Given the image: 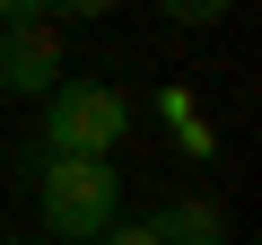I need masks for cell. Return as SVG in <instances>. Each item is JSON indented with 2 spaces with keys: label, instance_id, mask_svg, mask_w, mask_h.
<instances>
[{
  "label": "cell",
  "instance_id": "obj_1",
  "mask_svg": "<svg viewBox=\"0 0 262 245\" xmlns=\"http://www.w3.org/2000/svg\"><path fill=\"white\" fill-rule=\"evenodd\" d=\"M35 210H44V245H96L122 219V167L114 158H44Z\"/></svg>",
  "mask_w": 262,
  "mask_h": 245
},
{
  "label": "cell",
  "instance_id": "obj_2",
  "mask_svg": "<svg viewBox=\"0 0 262 245\" xmlns=\"http://www.w3.org/2000/svg\"><path fill=\"white\" fill-rule=\"evenodd\" d=\"M131 140V96L105 79H61L44 96V158H114Z\"/></svg>",
  "mask_w": 262,
  "mask_h": 245
},
{
  "label": "cell",
  "instance_id": "obj_3",
  "mask_svg": "<svg viewBox=\"0 0 262 245\" xmlns=\"http://www.w3.org/2000/svg\"><path fill=\"white\" fill-rule=\"evenodd\" d=\"M70 79V44L53 27V9H35V0H0V96H53Z\"/></svg>",
  "mask_w": 262,
  "mask_h": 245
},
{
  "label": "cell",
  "instance_id": "obj_4",
  "mask_svg": "<svg viewBox=\"0 0 262 245\" xmlns=\"http://www.w3.org/2000/svg\"><path fill=\"white\" fill-rule=\"evenodd\" d=\"M149 228H158V245H227V228H219V210H210L201 193H184V201H166V210H158Z\"/></svg>",
  "mask_w": 262,
  "mask_h": 245
},
{
  "label": "cell",
  "instance_id": "obj_5",
  "mask_svg": "<svg viewBox=\"0 0 262 245\" xmlns=\"http://www.w3.org/2000/svg\"><path fill=\"white\" fill-rule=\"evenodd\" d=\"M96 245H158V228H149V219H114Z\"/></svg>",
  "mask_w": 262,
  "mask_h": 245
},
{
  "label": "cell",
  "instance_id": "obj_6",
  "mask_svg": "<svg viewBox=\"0 0 262 245\" xmlns=\"http://www.w3.org/2000/svg\"><path fill=\"white\" fill-rule=\"evenodd\" d=\"M0 245H44V236H0Z\"/></svg>",
  "mask_w": 262,
  "mask_h": 245
}]
</instances>
